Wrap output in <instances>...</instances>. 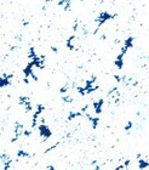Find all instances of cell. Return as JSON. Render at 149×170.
<instances>
[{
  "mask_svg": "<svg viewBox=\"0 0 149 170\" xmlns=\"http://www.w3.org/2000/svg\"><path fill=\"white\" fill-rule=\"evenodd\" d=\"M81 1H83V0H81Z\"/></svg>",
  "mask_w": 149,
  "mask_h": 170,
  "instance_id": "cell-20",
  "label": "cell"
},
{
  "mask_svg": "<svg viewBox=\"0 0 149 170\" xmlns=\"http://www.w3.org/2000/svg\"><path fill=\"white\" fill-rule=\"evenodd\" d=\"M68 91H69V84H65L63 85L61 89H59V94L61 95H65V94H68Z\"/></svg>",
  "mask_w": 149,
  "mask_h": 170,
  "instance_id": "cell-14",
  "label": "cell"
},
{
  "mask_svg": "<svg viewBox=\"0 0 149 170\" xmlns=\"http://www.w3.org/2000/svg\"><path fill=\"white\" fill-rule=\"evenodd\" d=\"M38 131H39V135H40V137H41V140L43 141L46 142L51 136H52V131H51V129L47 126L46 123H43V124H38L37 126Z\"/></svg>",
  "mask_w": 149,
  "mask_h": 170,
  "instance_id": "cell-1",
  "label": "cell"
},
{
  "mask_svg": "<svg viewBox=\"0 0 149 170\" xmlns=\"http://www.w3.org/2000/svg\"><path fill=\"white\" fill-rule=\"evenodd\" d=\"M17 158L18 159H26V158H30V153L28 151H24V150H18L16 153Z\"/></svg>",
  "mask_w": 149,
  "mask_h": 170,
  "instance_id": "cell-11",
  "label": "cell"
},
{
  "mask_svg": "<svg viewBox=\"0 0 149 170\" xmlns=\"http://www.w3.org/2000/svg\"><path fill=\"white\" fill-rule=\"evenodd\" d=\"M126 168L124 167V164H120V165H118L116 168H115V170H125Z\"/></svg>",
  "mask_w": 149,
  "mask_h": 170,
  "instance_id": "cell-17",
  "label": "cell"
},
{
  "mask_svg": "<svg viewBox=\"0 0 149 170\" xmlns=\"http://www.w3.org/2000/svg\"><path fill=\"white\" fill-rule=\"evenodd\" d=\"M62 100L64 101L65 103H72V102H74V98L72 97V96H69L68 94H65L62 96Z\"/></svg>",
  "mask_w": 149,
  "mask_h": 170,
  "instance_id": "cell-13",
  "label": "cell"
},
{
  "mask_svg": "<svg viewBox=\"0 0 149 170\" xmlns=\"http://www.w3.org/2000/svg\"><path fill=\"white\" fill-rule=\"evenodd\" d=\"M86 118H87V120L90 122L92 129H97V126H98V124H99V117H98V115H93V114H89V115H86Z\"/></svg>",
  "mask_w": 149,
  "mask_h": 170,
  "instance_id": "cell-7",
  "label": "cell"
},
{
  "mask_svg": "<svg viewBox=\"0 0 149 170\" xmlns=\"http://www.w3.org/2000/svg\"><path fill=\"white\" fill-rule=\"evenodd\" d=\"M58 5L62 6L64 11H69V10H70V6H72V1H70V0H61V1L58 2Z\"/></svg>",
  "mask_w": 149,
  "mask_h": 170,
  "instance_id": "cell-12",
  "label": "cell"
},
{
  "mask_svg": "<svg viewBox=\"0 0 149 170\" xmlns=\"http://www.w3.org/2000/svg\"><path fill=\"white\" fill-rule=\"evenodd\" d=\"M80 117H84V114L81 113L80 111H70L69 113H68V117H67V122H72V120H74L76 118H80Z\"/></svg>",
  "mask_w": 149,
  "mask_h": 170,
  "instance_id": "cell-9",
  "label": "cell"
},
{
  "mask_svg": "<svg viewBox=\"0 0 149 170\" xmlns=\"http://www.w3.org/2000/svg\"><path fill=\"white\" fill-rule=\"evenodd\" d=\"M23 130H24V125L21 123V122H16V123H15V131H13V137L11 139V142H12V143H13V142H16L19 139V137L22 136V134H23Z\"/></svg>",
  "mask_w": 149,
  "mask_h": 170,
  "instance_id": "cell-3",
  "label": "cell"
},
{
  "mask_svg": "<svg viewBox=\"0 0 149 170\" xmlns=\"http://www.w3.org/2000/svg\"><path fill=\"white\" fill-rule=\"evenodd\" d=\"M58 145H59V142H56V143H53V145H52V146H50V147H49V148H47V150L44 152V153H49V152H51L52 150H55V148H56Z\"/></svg>",
  "mask_w": 149,
  "mask_h": 170,
  "instance_id": "cell-15",
  "label": "cell"
},
{
  "mask_svg": "<svg viewBox=\"0 0 149 170\" xmlns=\"http://www.w3.org/2000/svg\"><path fill=\"white\" fill-rule=\"evenodd\" d=\"M103 104H104V100L103 98H99L97 101H93L92 103H90V106L93 108V112L96 115L102 113V109H103Z\"/></svg>",
  "mask_w": 149,
  "mask_h": 170,
  "instance_id": "cell-5",
  "label": "cell"
},
{
  "mask_svg": "<svg viewBox=\"0 0 149 170\" xmlns=\"http://www.w3.org/2000/svg\"><path fill=\"white\" fill-rule=\"evenodd\" d=\"M46 169L47 170H55V165H51V164H50V165L46 167Z\"/></svg>",
  "mask_w": 149,
  "mask_h": 170,
  "instance_id": "cell-18",
  "label": "cell"
},
{
  "mask_svg": "<svg viewBox=\"0 0 149 170\" xmlns=\"http://www.w3.org/2000/svg\"><path fill=\"white\" fill-rule=\"evenodd\" d=\"M51 50H52L53 52H57V47H55V46H51Z\"/></svg>",
  "mask_w": 149,
  "mask_h": 170,
  "instance_id": "cell-19",
  "label": "cell"
},
{
  "mask_svg": "<svg viewBox=\"0 0 149 170\" xmlns=\"http://www.w3.org/2000/svg\"><path fill=\"white\" fill-rule=\"evenodd\" d=\"M132 125H133V124H132V122H127V124H126V125H125V128H124V130H125L126 132H129L131 129H132Z\"/></svg>",
  "mask_w": 149,
  "mask_h": 170,
  "instance_id": "cell-16",
  "label": "cell"
},
{
  "mask_svg": "<svg viewBox=\"0 0 149 170\" xmlns=\"http://www.w3.org/2000/svg\"><path fill=\"white\" fill-rule=\"evenodd\" d=\"M137 164H138V169L140 170H146L148 169V159L143 158L142 154H137Z\"/></svg>",
  "mask_w": 149,
  "mask_h": 170,
  "instance_id": "cell-6",
  "label": "cell"
},
{
  "mask_svg": "<svg viewBox=\"0 0 149 170\" xmlns=\"http://www.w3.org/2000/svg\"><path fill=\"white\" fill-rule=\"evenodd\" d=\"M75 40H76V37H75V34H73V35H70L69 38L67 39V41H65V46L68 47L70 51H74L75 50Z\"/></svg>",
  "mask_w": 149,
  "mask_h": 170,
  "instance_id": "cell-8",
  "label": "cell"
},
{
  "mask_svg": "<svg viewBox=\"0 0 149 170\" xmlns=\"http://www.w3.org/2000/svg\"><path fill=\"white\" fill-rule=\"evenodd\" d=\"M18 103L21 104V106H23L26 113H29V112L33 111V104H32V102H30V100H29L28 96H19Z\"/></svg>",
  "mask_w": 149,
  "mask_h": 170,
  "instance_id": "cell-2",
  "label": "cell"
},
{
  "mask_svg": "<svg viewBox=\"0 0 149 170\" xmlns=\"http://www.w3.org/2000/svg\"><path fill=\"white\" fill-rule=\"evenodd\" d=\"M124 57H125V55H122V54H119L118 56H116V58H115V61H114V65H115V67L120 71V69H122V66H124Z\"/></svg>",
  "mask_w": 149,
  "mask_h": 170,
  "instance_id": "cell-10",
  "label": "cell"
},
{
  "mask_svg": "<svg viewBox=\"0 0 149 170\" xmlns=\"http://www.w3.org/2000/svg\"><path fill=\"white\" fill-rule=\"evenodd\" d=\"M12 78H13V74H12V73H4L2 76L0 77V89L9 86V85L11 84Z\"/></svg>",
  "mask_w": 149,
  "mask_h": 170,
  "instance_id": "cell-4",
  "label": "cell"
}]
</instances>
